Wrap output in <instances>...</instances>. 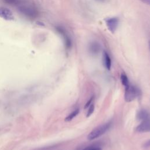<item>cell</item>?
I'll return each mask as SVG.
<instances>
[{
    "label": "cell",
    "mask_w": 150,
    "mask_h": 150,
    "mask_svg": "<svg viewBox=\"0 0 150 150\" xmlns=\"http://www.w3.org/2000/svg\"><path fill=\"white\" fill-rule=\"evenodd\" d=\"M7 4L15 6L23 15L35 19L39 15L38 9L32 0H3Z\"/></svg>",
    "instance_id": "1"
},
{
    "label": "cell",
    "mask_w": 150,
    "mask_h": 150,
    "mask_svg": "<svg viewBox=\"0 0 150 150\" xmlns=\"http://www.w3.org/2000/svg\"><path fill=\"white\" fill-rule=\"evenodd\" d=\"M110 125V122H106L96 127L88 134L87 139L91 141L98 138L109 129Z\"/></svg>",
    "instance_id": "2"
},
{
    "label": "cell",
    "mask_w": 150,
    "mask_h": 150,
    "mask_svg": "<svg viewBox=\"0 0 150 150\" xmlns=\"http://www.w3.org/2000/svg\"><path fill=\"white\" fill-rule=\"evenodd\" d=\"M140 91L135 86L129 84L125 87L124 100L126 102L129 103L134 101L138 96H139Z\"/></svg>",
    "instance_id": "3"
},
{
    "label": "cell",
    "mask_w": 150,
    "mask_h": 150,
    "mask_svg": "<svg viewBox=\"0 0 150 150\" xmlns=\"http://www.w3.org/2000/svg\"><path fill=\"white\" fill-rule=\"evenodd\" d=\"M56 29L57 32L63 38L65 46L67 49L70 48L71 47V45H72V42H71V38H70V36L69 35L68 33L67 32L66 30L64 28H63L62 26H58L56 27Z\"/></svg>",
    "instance_id": "4"
},
{
    "label": "cell",
    "mask_w": 150,
    "mask_h": 150,
    "mask_svg": "<svg viewBox=\"0 0 150 150\" xmlns=\"http://www.w3.org/2000/svg\"><path fill=\"white\" fill-rule=\"evenodd\" d=\"M105 22L108 30L112 33H114L118 26L119 19L117 17H111L106 18Z\"/></svg>",
    "instance_id": "5"
},
{
    "label": "cell",
    "mask_w": 150,
    "mask_h": 150,
    "mask_svg": "<svg viewBox=\"0 0 150 150\" xmlns=\"http://www.w3.org/2000/svg\"><path fill=\"white\" fill-rule=\"evenodd\" d=\"M136 131L139 133H145L150 131V119L142 120L137 127Z\"/></svg>",
    "instance_id": "6"
},
{
    "label": "cell",
    "mask_w": 150,
    "mask_h": 150,
    "mask_svg": "<svg viewBox=\"0 0 150 150\" xmlns=\"http://www.w3.org/2000/svg\"><path fill=\"white\" fill-rule=\"evenodd\" d=\"M0 18L6 21H13L14 19L12 12L5 7H0Z\"/></svg>",
    "instance_id": "7"
},
{
    "label": "cell",
    "mask_w": 150,
    "mask_h": 150,
    "mask_svg": "<svg viewBox=\"0 0 150 150\" xmlns=\"http://www.w3.org/2000/svg\"><path fill=\"white\" fill-rule=\"evenodd\" d=\"M101 45L97 41H92L88 45V51L93 55L98 54L101 51Z\"/></svg>",
    "instance_id": "8"
},
{
    "label": "cell",
    "mask_w": 150,
    "mask_h": 150,
    "mask_svg": "<svg viewBox=\"0 0 150 150\" xmlns=\"http://www.w3.org/2000/svg\"><path fill=\"white\" fill-rule=\"evenodd\" d=\"M103 65L105 69L107 70H110L111 67V59L108 53L104 51L103 53Z\"/></svg>",
    "instance_id": "9"
},
{
    "label": "cell",
    "mask_w": 150,
    "mask_h": 150,
    "mask_svg": "<svg viewBox=\"0 0 150 150\" xmlns=\"http://www.w3.org/2000/svg\"><path fill=\"white\" fill-rule=\"evenodd\" d=\"M137 117L138 120L142 121L149 118V114L146 110H141L138 112Z\"/></svg>",
    "instance_id": "10"
},
{
    "label": "cell",
    "mask_w": 150,
    "mask_h": 150,
    "mask_svg": "<svg viewBox=\"0 0 150 150\" xmlns=\"http://www.w3.org/2000/svg\"><path fill=\"white\" fill-rule=\"evenodd\" d=\"M79 109L77 108L74 110L73 111H72L70 114H69L64 119L65 121H71L74 117H76L79 113Z\"/></svg>",
    "instance_id": "11"
},
{
    "label": "cell",
    "mask_w": 150,
    "mask_h": 150,
    "mask_svg": "<svg viewBox=\"0 0 150 150\" xmlns=\"http://www.w3.org/2000/svg\"><path fill=\"white\" fill-rule=\"evenodd\" d=\"M120 80H121V83H122V84L124 86L126 87V86H127L129 84V80L128 79V77L127 76V75L124 73H122L121 74Z\"/></svg>",
    "instance_id": "12"
},
{
    "label": "cell",
    "mask_w": 150,
    "mask_h": 150,
    "mask_svg": "<svg viewBox=\"0 0 150 150\" xmlns=\"http://www.w3.org/2000/svg\"><path fill=\"white\" fill-rule=\"evenodd\" d=\"M56 146L54 145H50V146H43V147H40V148H37L33 149L32 150H53L54 149Z\"/></svg>",
    "instance_id": "13"
},
{
    "label": "cell",
    "mask_w": 150,
    "mask_h": 150,
    "mask_svg": "<svg viewBox=\"0 0 150 150\" xmlns=\"http://www.w3.org/2000/svg\"><path fill=\"white\" fill-rule=\"evenodd\" d=\"M94 111V105L93 104H91L88 107V110H87V112L86 114V117H90L93 113Z\"/></svg>",
    "instance_id": "14"
},
{
    "label": "cell",
    "mask_w": 150,
    "mask_h": 150,
    "mask_svg": "<svg viewBox=\"0 0 150 150\" xmlns=\"http://www.w3.org/2000/svg\"><path fill=\"white\" fill-rule=\"evenodd\" d=\"M93 100H94V96H93L92 97H91V98L89 99V100L87 101V103L85 104L84 108H86L87 107H88L92 104V102H93Z\"/></svg>",
    "instance_id": "15"
},
{
    "label": "cell",
    "mask_w": 150,
    "mask_h": 150,
    "mask_svg": "<svg viewBox=\"0 0 150 150\" xmlns=\"http://www.w3.org/2000/svg\"><path fill=\"white\" fill-rule=\"evenodd\" d=\"M142 146L145 148H147L150 147V139H149L148 140H147L142 145Z\"/></svg>",
    "instance_id": "16"
},
{
    "label": "cell",
    "mask_w": 150,
    "mask_h": 150,
    "mask_svg": "<svg viewBox=\"0 0 150 150\" xmlns=\"http://www.w3.org/2000/svg\"><path fill=\"white\" fill-rule=\"evenodd\" d=\"M139 1L146 5L150 6V0H139Z\"/></svg>",
    "instance_id": "17"
},
{
    "label": "cell",
    "mask_w": 150,
    "mask_h": 150,
    "mask_svg": "<svg viewBox=\"0 0 150 150\" xmlns=\"http://www.w3.org/2000/svg\"><path fill=\"white\" fill-rule=\"evenodd\" d=\"M93 150H101V149L100 147H98V146H96V147L94 148Z\"/></svg>",
    "instance_id": "18"
},
{
    "label": "cell",
    "mask_w": 150,
    "mask_h": 150,
    "mask_svg": "<svg viewBox=\"0 0 150 150\" xmlns=\"http://www.w3.org/2000/svg\"><path fill=\"white\" fill-rule=\"evenodd\" d=\"M97 1H100V2H102V1H104V0H97Z\"/></svg>",
    "instance_id": "19"
},
{
    "label": "cell",
    "mask_w": 150,
    "mask_h": 150,
    "mask_svg": "<svg viewBox=\"0 0 150 150\" xmlns=\"http://www.w3.org/2000/svg\"><path fill=\"white\" fill-rule=\"evenodd\" d=\"M149 49H150V41H149Z\"/></svg>",
    "instance_id": "20"
}]
</instances>
